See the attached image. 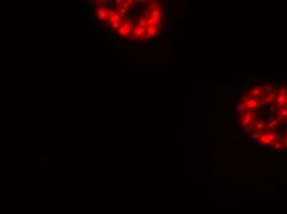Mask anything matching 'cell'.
<instances>
[{"instance_id": "obj_9", "label": "cell", "mask_w": 287, "mask_h": 214, "mask_svg": "<svg viewBox=\"0 0 287 214\" xmlns=\"http://www.w3.org/2000/svg\"><path fill=\"white\" fill-rule=\"evenodd\" d=\"M249 94L251 95V98L260 97V95L262 94V93H261V88H254L253 90H250V92H249Z\"/></svg>"}, {"instance_id": "obj_30", "label": "cell", "mask_w": 287, "mask_h": 214, "mask_svg": "<svg viewBox=\"0 0 287 214\" xmlns=\"http://www.w3.org/2000/svg\"><path fill=\"white\" fill-rule=\"evenodd\" d=\"M251 146H253V147H255V149H262V147H264L262 145H257V144H255V142L251 144Z\"/></svg>"}, {"instance_id": "obj_17", "label": "cell", "mask_w": 287, "mask_h": 214, "mask_svg": "<svg viewBox=\"0 0 287 214\" xmlns=\"http://www.w3.org/2000/svg\"><path fill=\"white\" fill-rule=\"evenodd\" d=\"M277 125H279V123H277V120L276 119H273L272 120V121H270V123H269V124H267V127H269V129H273V127H276L277 126Z\"/></svg>"}, {"instance_id": "obj_24", "label": "cell", "mask_w": 287, "mask_h": 214, "mask_svg": "<svg viewBox=\"0 0 287 214\" xmlns=\"http://www.w3.org/2000/svg\"><path fill=\"white\" fill-rule=\"evenodd\" d=\"M253 129H254V123H253V124H250L249 126L245 127V129H244V131H245V133H249V131H250V130H253Z\"/></svg>"}, {"instance_id": "obj_29", "label": "cell", "mask_w": 287, "mask_h": 214, "mask_svg": "<svg viewBox=\"0 0 287 214\" xmlns=\"http://www.w3.org/2000/svg\"><path fill=\"white\" fill-rule=\"evenodd\" d=\"M275 149H276V150L282 149V142H276V144H275Z\"/></svg>"}, {"instance_id": "obj_5", "label": "cell", "mask_w": 287, "mask_h": 214, "mask_svg": "<svg viewBox=\"0 0 287 214\" xmlns=\"http://www.w3.org/2000/svg\"><path fill=\"white\" fill-rule=\"evenodd\" d=\"M146 32V27H140V26H135L134 31H133V36H135L137 39H144Z\"/></svg>"}, {"instance_id": "obj_18", "label": "cell", "mask_w": 287, "mask_h": 214, "mask_svg": "<svg viewBox=\"0 0 287 214\" xmlns=\"http://www.w3.org/2000/svg\"><path fill=\"white\" fill-rule=\"evenodd\" d=\"M280 116L282 118V119L287 120V106L286 108H282L281 109V113H280Z\"/></svg>"}, {"instance_id": "obj_19", "label": "cell", "mask_w": 287, "mask_h": 214, "mask_svg": "<svg viewBox=\"0 0 287 214\" xmlns=\"http://www.w3.org/2000/svg\"><path fill=\"white\" fill-rule=\"evenodd\" d=\"M123 25V22L121 21H119V22H114V24H110L109 25V27L110 29H114V30H119V27Z\"/></svg>"}, {"instance_id": "obj_23", "label": "cell", "mask_w": 287, "mask_h": 214, "mask_svg": "<svg viewBox=\"0 0 287 214\" xmlns=\"http://www.w3.org/2000/svg\"><path fill=\"white\" fill-rule=\"evenodd\" d=\"M262 83V79H260V78H255L254 79V86L255 88H260V84Z\"/></svg>"}, {"instance_id": "obj_3", "label": "cell", "mask_w": 287, "mask_h": 214, "mask_svg": "<svg viewBox=\"0 0 287 214\" xmlns=\"http://www.w3.org/2000/svg\"><path fill=\"white\" fill-rule=\"evenodd\" d=\"M276 139V136L273 134H269V135H261L260 137H259V142L264 144V145H269V144H271L273 140Z\"/></svg>"}, {"instance_id": "obj_2", "label": "cell", "mask_w": 287, "mask_h": 214, "mask_svg": "<svg viewBox=\"0 0 287 214\" xmlns=\"http://www.w3.org/2000/svg\"><path fill=\"white\" fill-rule=\"evenodd\" d=\"M275 104H277L279 108H286L287 106V95L279 94L275 98Z\"/></svg>"}, {"instance_id": "obj_10", "label": "cell", "mask_w": 287, "mask_h": 214, "mask_svg": "<svg viewBox=\"0 0 287 214\" xmlns=\"http://www.w3.org/2000/svg\"><path fill=\"white\" fill-rule=\"evenodd\" d=\"M157 8H159V3L157 1H151V0L147 1V9L150 11H153L155 9H157Z\"/></svg>"}, {"instance_id": "obj_34", "label": "cell", "mask_w": 287, "mask_h": 214, "mask_svg": "<svg viewBox=\"0 0 287 214\" xmlns=\"http://www.w3.org/2000/svg\"><path fill=\"white\" fill-rule=\"evenodd\" d=\"M259 105H261V106H265V105H267V104H266V100H260V102H259Z\"/></svg>"}, {"instance_id": "obj_26", "label": "cell", "mask_w": 287, "mask_h": 214, "mask_svg": "<svg viewBox=\"0 0 287 214\" xmlns=\"http://www.w3.org/2000/svg\"><path fill=\"white\" fill-rule=\"evenodd\" d=\"M281 109H282V108H279V106H277V108H276V109H275V116H276V118H277V116H280V113H281Z\"/></svg>"}, {"instance_id": "obj_4", "label": "cell", "mask_w": 287, "mask_h": 214, "mask_svg": "<svg viewBox=\"0 0 287 214\" xmlns=\"http://www.w3.org/2000/svg\"><path fill=\"white\" fill-rule=\"evenodd\" d=\"M240 120H241V125L243 126H249L250 124H253L254 123V119H253V116L251 115H249L246 113H244L241 116H240Z\"/></svg>"}, {"instance_id": "obj_12", "label": "cell", "mask_w": 287, "mask_h": 214, "mask_svg": "<svg viewBox=\"0 0 287 214\" xmlns=\"http://www.w3.org/2000/svg\"><path fill=\"white\" fill-rule=\"evenodd\" d=\"M102 4H103V5H102V8H103V9H105V10H106V9H109V10H110V9H113V4H114V1H110V0H103V3H102Z\"/></svg>"}, {"instance_id": "obj_22", "label": "cell", "mask_w": 287, "mask_h": 214, "mask_svg": "<svg viewBox=\"0 0 287 214\" xmlns=\"http://www.w3.org/2000/svg\"><path fill=\"white\" fill-rule=\"evenodd\" d=\"M118 14H119L120 16H124L125 14H128V10H126V9H124V8H119V9H118Z\"/></svg>"}, {"instance_id": "obj_27", "label": "cell", "mask_w": 287, "mask_h": 214, "mask_svg": "<svg viewBox=\"0 0 287 214\" xmlns=\"http://www.w3.org/2000/svg\"><path fill=\"white\" fill-rule=\"evenodd\" d=\"M168 33H170V29H163V30H162V35H161V36H167Z\"/></svg>"}, {"instance_id": "obj_1", "label": "cell", "mask_w": 287, "mask_h": 214, "mask_svg": "<svg viewBox=\"0 0 287 214\" xmlns=\"http://www.w3.org/2000/svg\"><path fill=\"white\" fill-rule=\"evenodd\" d=\"M162 24V22H161ZM161 24L159 25H151V26H149V27H146V32H145V39H147V40H151L153 39V35H156L157 32H159V29H161Z\"/></svg>"}, {"instance_id": "obj_21", "label": "cell", "mask_w": 287, "mask_h": 214, "mask_svg": "<svg viewBox=\"0 0 287 214\" xmlns=\"http://www.w3.org/2000/svg\"><path fill=\"white\" fill-rule=\"evenodd\" d=\"M115 14H118V9H110V10H108V16L109 17L114 16Z\"/></svg>"}, {"instance_id": "obj_28", "label": "cell", "mask_w": 287, "mask_h": 214, "mask_svg": "<svg viewBox=\"0 0 287 214\" xmlns=\"http://www.w3.org/2000/svg\"><path fill=\"white\" fill-rule=\"evenodd\" d=\"M267 109H271V110H275V109H276V105H275V103L269 104V105H267Z\"/></svg>"}, {"instance_id": "obj_6", "label": "cell", "mask_w": 287, "mask_h": 214, "mask_svg": "<svg viewBox=\"0 0 287 214\" xmlns=\"http://www.w3.org/2000/svg\"><path fill=\"white\" fill-rule=\"evenodd\" d=\"M95 15L99 20H106V19H109V16H108V10H105V9H103V8L98 9V10L95 11Z\"/></svg>"}, {"instance_id": "obj_14", "label": "cell", "mask_w": 287, "mask_h": 214, "mask_svg": "<svg viewBox=\"0 0 287 214\" xmlns=\"http://www.w3.org/2000/svg\"><path fill=\"white\" fill-rule=\"evenodd\" d=\"M265 126H266V125H265V124H262V123H260V121H257V123H255V121H254V129H255L256 131H261Z\"/></svg>"}, {"instance_id": "obj_33", "label": "cell", "mask_w": 287, "mask_h": 214, "mask_svg": "<svg viewBox=\"0 0 287 214\" xmlns=\"http://www.w3.org/2000/svg\"><path fill=\"white\" fill-rule=\"evenodd\" d=\"M114 4H116V5H120V6H121V5H123V0H115V1H114Z\"/></svg>"}, {"instance_id": "obj_35", "label": "cell", "mask_w": 287, "mask_h": 214, "mask_svg": "<svg viewBox=\"0 0 287 214\" xmlns=\"http://www.w3.org/2000/svg\"><path fill=\"white\" fill-rule=\"evenodd\" d=\"M245 87H246V89H250V88L253 87V83H246V86H245Z\"/></svg>"}, {"instance_id": "obj_36", "label": "cell", "mask_w": 287, "mask_h": 214, "mask_svg": "<svg viewBox=\"0 0 287 214\" xmlns=\"http://www.w3.org/2000/svg\"><path fill=\"white\" fill-rule=\"evenodd\" d=\"M90 20H92V21H93V22H94V21H95V17H94V15H92V16H90Z\"/></svg>"}, {"instance_id": "obj_32", "label": "cell", "mask_w": 287, "mask_h": 214, "mask_svg": "<svg viewBox=\"0 0 287 214\" xmlns=\"http://www.w3.org/2000/svg\"><path fill=\"white\" fill-rule=\"evenodd\" d=\"M282 147H283V151H285V152H287V141L282 142Z\"/></svg>"}, {"instance_id": "obj_7", "label": "cell", "mask_w": 287, "mask_h": 214, "mask_svg": "<svg viewBox=\"0 0 287 214\" xmlns=\"http://www.w3.org/2000/svg\"><path fill=\"white\" fill-rule=\"evenodd\" d=\"M257 105H259V102L256 100L255 98H251L249 102H247V109H251V110H254L257 108Z\"/></svg>"}, {"instance_id": "obj_20", "label": "cell", "mask_w": 287, "mask_h": 214, "mask_svg": "<svg viewBox=\"0 0 287 214\" xmlns=\"http://www.w3.org/2000/svg\"><path fill=\"white\" fill-rule=\"evenodd\" d=\"M260 136H261V133H260V131H256V133H254L253 135H250V139H251L253 141H255L256 139H259Z\"/></svg>"}, {"instance_id": "obj_8", "label": "cell", "mask_w": 287, "mask_h": 214, "mask_svg": "<svg viewBox=\"0 0 287 214\" xmlns=\"http://www.w3.org/2000/svg\"><path fill=\"white\" fill-rule=\"evenodd\" d=\"M247 110V102H243V103H238L235 106V111H246Z\"/></svg>"}, {"instance_id": "obj_31", "label": "cell", "mask_w": 287, "mask_h": 214, "mask_svg": "<svg viewBox=\"0 0 287 214\" xmlns=\"http://www.w3.org/2000/svg\"><path fill=\"white\" fill-rule=\"evenodd\" d=\"M280 94H283V95H287V87L282 88L281 89V92H280Z\"/></svg>"}, {"instance_id": "obj_25", "label": "cell", "mask_w": 287, "mask_h": 214, "mask_svg": "<svg viewBox=\"0 0 287 214\" xmlns=\"http://www.w3.org/2000/svg\"><path fill=\"white\" fill-rule=\"evenodd\" d=\"M113 40L114 41H120V36L118 32H115V33H113Z\"/></svg>"}, {"instance_id": "obj_16", "label": "cell", "mask_w": 287, "mask_h": 214, "mask_svg": "<svg viewBox=\"0 0 287 214\" xmlns=\"http://www.w3.org/2000/svg\"><path fill=\"white\" fill-rule=\"evenodd\" d=\"M102 3H103L102 0H97V1H94V3L90 5V10H95V11H97V10L99 9V5H100Z\"/></svg>"}, {"instance_id": "obj_13", "label": "cell", "mask_w": 287, "mask_h": 214, "mask_svg": "<svg viewBox=\"0 0 287 214\" xmlns=\"http://www.w3.org/2000/svg\"><path fill=\"white\" fill-rule=\"evenodd\" d=\"M275 119V116H272V115H267V116H262L261 118V120H260V123H262V124H269L270 121H272V120Z\"/></svg>"}, {"instance_id": "obj_11", "label": "cell", "mask_w": 287, "mask_h": 214, "mask_svg": "<svg viewBox=\"0 0 287 214\" xmlns=\"http://www.w3.org/2000/svg\"><path fill=\"white\" fill-rule=\"evenodd\" d=\"M261 88V92H264V94H270L272 90H273V88H272V86H270V84H265V86H262V87H260Z\"/></svg>"}, {"instance_id": "obj_15", "label": "cell", "mask_w": 287, "mask_h": 214, "mask_svg": "<svg viewBox=\"0 0 287 214\" xmlns=\"http://www.w3.org/2000/svg\"><path fill=\"white\" fill-rule=\"evenodd\" d=\"M133 4H134V0H128V1H123V5L120 6V8H124L128 10L129 8H131L133 6Z\"/></svg>"}]
</instances>
